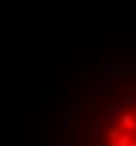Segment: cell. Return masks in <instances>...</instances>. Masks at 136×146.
<instances>
[{
  "instance_id": "cell-1",
  "label": "cell",
  "mask_w": 136,
  "mask_h": 146,
  "mask_svg": "<svg viewBox=\"0 0 136 146\" xmlns=\"http://www.w3.org/2000/svg\"><path fill=\"white\" fill-rule=\"evenodd\" d=\"M97 105L95 146H136V85L114 89Z\"/></svg>"
}]
</instances>
